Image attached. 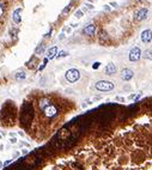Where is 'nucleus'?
Returning <instances> with one entry per match:
<instances>
[{"label":"nucleus","instance_id":"9d476101","mask_svg":"<svg viewBox=\"0 0 152 170\" xmlns=\"http://www.w3.org/2000/svg\"><path fill=\"white\" fill-rule=\"evenodd\" d=\"M50 104V101H49V99L47 98V97H43V98H41L38 101V107H40V109H41V110H44L46 108L48 107V105Z\"/></svg>","mask_w":152,"mask_h":170},{"label":"nucleus","instance_id":"0eeeda50","mask_svg":"<svg viewBox=\"0 0 152 170\" xmlns=\"http://www.w3.org/2000/svg\"><path fill=\"white\" fill-rule=\"evenodd\" d=\"M141 41H143L144 43H150L152 41V31L150 29L144 30V31L141 32Z\"/></svg>","mask_w":152,"mask_h":170},{"label":"nucleus","instance_id":"f03ea898","mask_svg":"<svg viewBox=\"0 0 152 170\" xmlns=\"http://www.w3.org/2000/svg\"><path fill=\"white\" fill-rule=\"evenodd\" d=\"M95 88L98 91H110L114 89V84L109 80H99L95 84Z\"/></svg>","mask_w":152,"mask_h":170},{"label":"nucleus","instance_id":"f3484780","mask_svg":"<svg viewBox=\"0 0 152 170\" xmlns=\"http://www.w3.org/2000/svg\"><path fill=\"white\" fill-rule=\"evenodd\" d=\"M67 55H68L67 52H60V53L58 54L57 56H58V58H62V56H67Z\"/></svg>","mask_w":152,"mask_h":170},{"label":"nucleus","instance_id":"aec40b11","mask_svg":"<svg viewBox=\"0 0 152 170\" xmlns=\"http://www.w3.org/2000/svg\"><path fill=\"white\" fill-rule=\"evenodd\" d=\"M11 163H12V161H11V159H9V161H6L5 163H4V165H5V167H7V165H10Z\"/></svg>","mask_w":152,"mask_h":170},{"label":"nucleus","instance_id":"9b49d317","mask_svg":"<svg viewBox=\"0 0 152 170\" xmlns=\"http://www.w3.org/2000/svg\"><path fill=\"white\" fill-rule=\"evenodd\" d=\"M55 55H58V47L57 46H54V47H52L49 50H48V53H47V59L48 60H50V59H53Z\"/></svg>","mask_w":152,"mask_h":170},{"label":"nucleus","instance_id":"39448f33","mask_svg":"<svg viewBox=\"0 0 152 170\" xmlns=\"http://www.w3.org/2000/svg\"><path fill=\"white\" fill-rule=\"evenodd\" d=\"M140 55H141V50L140 48H138V47H134V48L131 49L130 52V60L131 61H138L139 59H140Z\"/></svg>","mask_w":152,"mask_h":170},{"label":"nucleus","instance_id":"f8f14e48","mask_svg":"<svg viewBox=\"0 0 152 170\" xmlns=\"http://www.w3.org/2000/svg\"><path fill=\"white\" fill-rule=\"evenodd\" d=\"M105 73H107L108 76L115 74L116 73V66L114 65V64H109V65H107V67H105Z\"/></svg>","mask_w":152,"mask_h":170},{"label":"nucleus","instance_id":"20e7f679","mask_svg":"<svg viewBox=\"0 0 152 170\" xmlns=\"http://www.w3.org/2000/svg\"><path fill=\"white\" fill-rule=\"evenodd\" d=\"M43 113H44L46 117L52 119V117H54V116H57L58 115V108L55 107V105H53V104H49L44 110H43Z\"/></svg>","mask_w":152,"mask_h":170},{"label":"nucleus","instance_id":"b1692460","mask_svg":"<svg viewBox=\"0 0 152 170\" xmlns=\"http://www.w3.org/2000/svg\"><path fill=\"white\" fill-rule=\"evenodd\" d=\"M26 153H28V150H25V149H24V150H23V155H26Z\"/></svg>","mask_w":152,"mask_h":170},{"label":"nucleus","instance_id":"ddd939ff","mask_svg":"<svg viewBox=\"0 0 152 170\" xmlns=\"http://www.w3.org/2000/svg\"><path fill=\"white\" fill-rule=\"evenodd\" d=\"M20 12H22V9H17L13 12V22L14 23L20 22Z\"/></svg>","mask_w":152,"mask_h":170},{"label":"nucleus","instance_id":"7ed1b4c3","mask_svg":"<svg viewBox=\"0 0 152 170\" xmlns=\"http://www.w3.org/2000/svg\"><path fill=\"white\" fill-rule=\"evenodd\" d=\"M65 78L70 83H74L80 78V73H79V71L78 70H76V68H71V70H68V71L66 72Z\"/></svg>","mask_w":152,"mask_h":170},{"label":"nucleus","instance_id":"412c9836","mask_svg":"<svg viewBox=\"0 0 152 170\" xmlns=\"http://www.w3.org/2000/svg\"><path fill=\"white\" fill-rule=\"evenodd\" d=\"M3 13H4V9H3V6L0 5V17L3 16Z\"/></svg>","mask_w":152,"mask_h":170},{"label":"nucleus","instance_id":"6ab92c4d","mask_svg":"<svg viewBox=\"0 0 152 170\" xmlns=\"http://www.w3.org/2000/svg\"><path fill=\"white\" fill-rule=\"evenodd\" d=\"M99 65H101V64H99V63H95V64H93V66H92V67L95 68V70H97V68L99 67Z\"/></svg>","mask_w":152,"mask_h":170},{"label":"nucleus","instance_id":"6e6552de","mask_svg":"<svg viewBox=\"0 0 152 170\" xmlns=\"http://www.w3.org/2000/svg\"><path fill=\"white\" fill-rule=\"evenodd\" d=\"M95 30H96V26L93 24H89V25H86L83 29V34L86 35V36H92L95 34Z\"/></svg>","mask_w":152,"mask_h":170},{"label":"nucleus","instance_id":"423d86ee","mask_svg":"<svg viewBox=\"0 0 152 170\" xmlns=\"http://www.w3.org/2000/svg\"><path fill=\"white\" fill-rule=\"evenodd\" d=\"M133 71L132 70H130V68H125V70H122L121 71V78L122 80H125V82H128V80H131L133 78Z\"/></svg>","mask_w":152,"mask_h":170},{"label":"nucleus","instance_id":"dca6fc26","mask_svg":"<svg viewBox=\"0 0 152 170\" xmlns=\"http://www.w3.org/2000/svg\"><path fill=\"white\" fill-rule=\"evenodd\" d=\"M43 49H44V44H43V43H41V44H40L38 46V47H37V48H36V50H35V53H36V54H41V53H42V52H43Z\"/></svg>","mask_w":152,"mask_h":170},{"label":"nucleus","instance_id":"4468645a","mask_svg":"<svg viewBox=\"0 0 152 170\" xmlns=\"http://www.w3.org/2000/svg\"><path fill=\"white\" fill-rule=\"evenodd\" d=\"M25 77H26L25 72L20 71V72H17V73H16V76H14V78H16V79H17V80H23V79H25Z\"/></svg>","mask_w":152,"mask_h":170},{"label":"nucleus","instance_id":"5701e85b","mask_svg":"<svg viewBox=\"0 0 152 170\" xmlns=\"http://www.w3.org/2000/svg\"><path fill=\"white\" fill-rule=\"evenodd\" d=\"M117 101H121V102H125V98H122V97H117Z\"/></svg>","mask_w":152,"mask_h":170},{"label":"nucleus","instance_id":"1a4fd4ad","mask_svg":"<svg viewBox=\"0 0 152 170\" xmlns=\"http://www.w3.org/2000/svg\"><path fill=\"white\" fill-rule=\"evenodd\" d=\"M147 17V9H140L135 13V19L137 20H144Z\"/></svg>","mask_w":152,"mask_h":170},{"label":"nucleus","instance_id":"f257e3e1","mask_svg":"<svg viewBox=\"0 0 152 170\" xmlns=\"http://www.w3.org/2000/svg\"><path fill=\"white\" fill-rule=\"evenodd\" d=\"M32 117H34V109H32V105L31 103L25 102L22 107V111H20V123H22L24 127H28L30 125V122L32 121Z\"/></svg>","mask_w":152,"mask_h":170},{"label":"nucleus","instance_id":"a211bd4d","mask_svg":"<svg viewBox=\"0 0 152 170\" xmlns=\"http://www.w3.org/2000/svg\"><path fill=\"white\" fill-rule=\"evenodd\" d=\"M83 16V11H77L76 12V17L77 18H80Z\"/></svg>","mask_w":152,"mask_h":170},{"label":"nucleus","instance_id":"4be33fe9","mask_svg":"<svg viewBox=\"0 0 152 170\" xmlns=\"http://www.w3.org/2000/svg\"><path fill=\"white\" fill-rule=\"evenodd\" d=\"M11 143H12V144H16V143H17V139L12 138V139H11Z\"/></svg>","mask_w":152,"mask_h":170},{"label":"nucleus","instance_id":"2eb2a0df","mask_svg":"<svg viewBox=\"0 0 152 170\" xmlns=\"http://www.w3.org/2000/svg\"><path fill=\"white\" fill-rule=\"evenodd\" d=\"M143 56L145 58V59H147V60H152V50H151V49L145 50V52H144V54H143Z\"/></svg>","mask_w":152,"mask_h":170}]
</instances>
